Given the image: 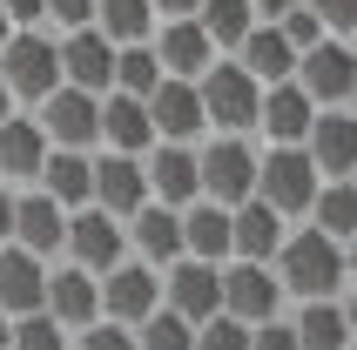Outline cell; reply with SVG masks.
<instances>
[{"label": "cell", "instance_id": "obj_23", "mask_svg": "<svg viewBox=\"0 0 357 350\" xmlns=\"http://www.w3.org/2000/svg\"><path fill=\"white\" fill-rule=\"evenodd\" d=\"M229 61H236V68L257 81V88H277V81L297 75V54H290V40H283L277 27H263V20L236 40V54H229Z\"/></svg>", "mask_w": 357, "mask_h": 350}, {"label": "cell", "instance_id": "obj_28", "mask_svg": "<svg viewBox=\"0 0 357 350\" xmlns=\"http://www.w3.org/2000/svg\"><path fill=\"white\" fill-rule=\"evenodd\" d=\"M40 195L54 202V209H88V155H68V149H47V162H40Z\"/></svg>", "mask_w": 357, "mask_h": 350}, {"label": "cell", "instance_id": "obj_12", "mask_svg": "<svg viewBox=\"0 0 357 350\" xmlns=\"http://www.w3.org/2000/svg\"><path fill=\"white\" fill-rule=\"evenodd\" d=\"M54 54H61V88H75V95H95V101L115 88V47H108L95 27L54 34Z\"/></svg>", "mask_w": 357, "mask_h": 350}, {"label": "cell", "instance_id": "obj_43", "mask_svg": "<svg viewBox=\"0 0 357 350\" xmlns=\"http://www.w3.org/2000/svg\"><path fill=\"white\" fill-rule=\"evenodd\" d=\"M149 7H155V14H169V20H196L202 0H149Z\"/></svg>", "mask_w": 357, "mask_h": 350}, {"label": "cell", "instance_id": "obj_41", "mask_svg": "<svg viewBox=\"0 0 357 350\" xmlns=\"http://www.w3.org/2000/svg\"><path fill=\"white\" fill-rule=\"evenodd\" d=\"M250 350H297V337H290V324H257V330H250Z\"/></svg>", "mask_w": 357, "mask_h": 350}, {"label": "cell", "instance_id": "obj_22", "mask_svg": "<svg viewBox=\"0 0 357 350\" xmlns=\"http://www.w3.org/2000/svg\"><path fill=\"white\" fill-rule=\"evenodd\" d=\"M283 236H290V222L250 195L243 209H229V263H263L270 270V256L283 250Z\"/></svg>", "mask_w": 357, "mask_h": 350}, {"label": "cell", "instance_id": "obj_16", "mask_svg": "<svg viewBox=\"0 0 357 350\" xmlns=\"http://www.w3.org/2000/svg\"><path fill=\"white\" fill-rule=\"evenodd\" d=\"M40 317H54L61 330H88V324H101V283H95L88 270H75V263L47 270V290H40Z\"/></svg>", "mask_w": 357, "mask_h": 350}, {"label": "cell", "instance_id": "obj_2", "mask_svg": "<svg viewBox=\"0 0 357 350\" xmlns=\"http://www.w3.org/2000/svg\"><path fill=\"white\" fill-rule=\"evenodd\" d=\"M257 195V142L243 135H216L196 149V202L216 209H243Z\"/></svg>", "mask_w": 357, "mask_h": 350}, {"label": "cell", "instance_id": "obj_45", "mask_svg": "<svg viewBox=\"0 0 357 350\" xmlns=\"http://www.w3.org/2000/svg\"><path fill=\"white\" fill-rule=\"evenodd\" d=\"M20 108H14V95H7V88H0V121H14Z\"/></svg>", "mask_w": 357, "mask_h": 350}, {"label": "cell", "instance_id": "obj_32", "mask_svg": "<svg viewBox=\"0 0 357 350\" xmlns=\"http://www.w3.org/2000/svg\"><path fill=\"white\" fill-rule=\"evenodd\" d=\"M310 229L331 236V243H351L357 236V189L351 182H324L317 202H310Z\"/></svg>", "mask_w": 357, "mask_h": 350}, {"label": "cell", "instance_id": "obj_40", "mask_svg": "<svg viewBox=\"0 0 357 350\" xmlns=\"http://www.w3.org/2000/svg\"><path fill=\"white\" fill-rule=\"evenodd\" d=\"M47 20H54L61 34H75V27H95V0H47Z\"/></svg>", "mask_w": 357, "mask_h": 350}, {"label": "cell", "instance_id": "obj_15", "mask_svg": "<svg viewBox=\"0 0 357 350\" xmlns=\"http://www.w3.org/2000/svg\"><path fill=\"white\" fill-rule=\"evenodd\" d=\"M142 115H149V128H155V142H169V149H196L202 142V101H196V81H162L155 95L142 101Z\"/></svg>", "mask_w": 357, "mask_h": 350}, {"label": "cell", "instance_id": "obj_10", "mask_svg": "<svg viewBox=\"0 0 357 350\" xmlns=\"http://www.w3.org/2000/svg\"><path fill=\"white\" fill-rule=\"evenodd\" d=\"M149 202V182H142V162L135 155H88V209L115 215V222H128V215Z\"/></svg>", "mask_w": 357, "mask_h": 350}, {"label": "cell", "instance_id": "obj_1", "mask_svg": "<svg viewBox=\"0 0 357 350\" xmlns=\"http://www.w3.org/2000/svg\"><path fill=\"white\" fill-rule=\"evenodd\" d=\"M344 270H351L344 243L317 236L310 222H303V229H290V236H283V250L270 256L277 290L297 296V303H344Z\"/></svg>", "mask_w": 357, "mask_h": 350}, {"label": "cell", "instance_id": "obj_8", "mask_svg": "<svg viewBox=\"0 0 357 350\" xmlns=\"http://www.w3.org/2000/svg\"><path fill=\"white\" fill-rule=\"evenodd\" d=\"M162 310L169 317H182L189 330L196 324H209V317H222V270L216 263H169L162 270Z\"/></svg>", "mask_w": 357, "mask_h": 350}, {"label": "cell", "instance_id": "obj_20", "mask_svg": "<svg viewBox=\"0 0 357 350\" xmlns=\"http://www.w3.org/2000/svg\"><path fill=\"white\" fill-rule=\"evenodd\" d=\"M142 182H149V202H162V209H189L196 202V149H169V142H155L149 155H142Z\"/></svg>", "mask_w": 357, "mask_h": 350}, {"label": "cell", "instance_id": "obj_14", "mask_svg": "<svg viewBox=\"0 0 357 350\" xmlns=\"http://www.w3.org/2000/svg\"><path fill=\"white\" fill-rule=\"evenodd\" d=\"M162 310V276L142 270V263H121V270L101 276V324H121V330H135L149 317Z\"/></svg>", "mask_w": 357, "mask_h": 350}, {"label": "cell", "instance_id": "obj_38", "mask_svg": "<svg viewBox=\"0 0 357 350\" xmlns=\"http://www.w3.org/2000/svg\"><path fill=\"white\" fill-rule=\"evenodd\" d=\"M68 350H135V330H121V324H88V330L68 337Z\"/></svg>", "mask_w": 357, "mask_h": 350}, {"label": "cell", "instance_id": "obj_5", "mask_svg": "<svg viewBox=\"0 0 357 350\" xmlns=\"http://www.w3.org/2000/svg\"><path fill=\"white\" fill-rule=\"evenodd\" d=\"M317 169H310V155L303 149H257V202L263 209H277L283 222L290 215H310V202H317Z\"/></svg>", "mask_w": 357, "mask_h": 350}, {"label": "cell", "instance_id": "obj_3", "mask_svg": "<svg viewBox=\"0 0 357 350\" xmlns=\"http://www.w3.org/2000/svg\"><path fill=\"white\" fill-rule=\"evenodd\" d=\"M196 101H202V121H209V128H216V135H257V108H263V88L250 75H243L236 61L222 54L216 68H209V75L196 81Z\"/></svg>", "mask_w": 357, "mask_h": 350}, {"label": "cell", "instance_id": "obj_24", "mask_svg": "<svg viewBox=\"0 0 357 350\" xmlns=\"http://www.w3.org/2000/svg\"><path fill=\"white\" fill-rule=\"evenodd\" d=\"M101 149H108V155H135V162L155 149V128H149V115H142V101L101 95Z\"/></svg>", "mask_w": 357, "mask_h": 350}, {"label": "cell", "instance_id": "obj_42", "mask_svg": "<svg viewBox=\"0 0 357 350\" xmlns=\"http://www.w3.org/2000/svg\"><path fill=\"white\" fill-rule=\"evenodd\" d=\"M290 7H303V0H250V14H257L263 27H270V20H283Z\"/></svg>", "mask_w": 357, "mask_h": 350}, {"label": "cell", "instance_id": "obj_44", "mask_svg": "<svg viewBox=\"0 0 357 350\" xmlns=\"http://www.w3.org/2000/svg\"><path fill=\"white\" fill-rule=\"evenodd\" d=\"M7 236H14V189L0 182V250H7Z\"/></svg>", "mask_w": 357, "mask_h": 350}, {"label": "cell", "instance_id": "obj_46", "mask_svg": "<svg viewBox=\"0 0 357 350\" xmlns=\"http://www.w3.org/2000/svg\"><path fill=\"white\" fill-rule=\"evenodd\" d=\"M7 337H14V317H0V350H7Z\"/></svg>", "mask_w": 357, "mask_h": 350}, {"label": "cell", "instance_id": "obj_6", "mask_svg": "<svg viewBox=\"0 0 357 350\" xmlns=\"http://www.w3.org/2000/svg\"><path fill=\"white\" fill-rule=\"evenodd\" d=\"M34 128L47 135V149L95 155V149H101V101L95 95H75V88H54V95L34 108Z\"/></svg>", "mask_w": 357, "mask_h": 350}, {"label": "cell", "instance_id": "obj_31", "mask_svg": "<svg viewBox=\"0 0 357 350\" xmlns=\"http://www.w3.org/2000/svg\"><path fill=\"white\" fill-rule=\"evenodd\" d=\"M196 27L209 34L216 54H236V40L257 27V14H250V0H202V7H196Z\"/></svg>", "mask_w": 357, "mask_h": 350}, {"label": "cell", "instance_id": "obj_30", "mask_svg": "<svg viewBox=\"0 0 357 350\" xmlns=\"http://www.w3.org/2000/svg\"><path fill=\"white\" fill-rule=\"evenodd\" d=\"M290 337H297V350H351V310L344 303H297Z\"/></svg>", "mask_w": 357, "mask_h": 350}, {"label": "cell", "instance_id": "obj_37", "mask_svg": "<svg viewBox=\"0 0 357 350\" xmlns=\"http://www.w3.org/2000/svg\"><path fill=\"white\" fill-rule=\"evenodd\" d=\"M196 350H250V330L229 317H209V324H196Z\"/></svg>", "mask_w": 357, "mask_h": 350}, {"label": "cell", "instance_id": "obj_35", "mask_svg": "<svg viewBox=\"0 0 357 350\" xmlns=\"http://www.w3.org/2000/svg\"><path fill=\"white\" fill-rule=\"evenodd\" d=\"M7 350H68V330H61L54 317H14V337H7Z\"/></svg>", "mask_w": 357, "mask_h": 350}, {"label": "cell", "instance_id": "obj_17", "mask_svg": "<svg viewBox=\"0 0 357 350\" xmlns=\"http://www.w3.org/2000/svg\"><path fill=\"white\" fill-rule=\"evenodd\" d=\"M149 47H155L162 81H202V75H209V68L222 61L196 20H169V27H155V34H149Z\"/></svg>", "mask_w": 357, "mask_h": 350}, {"label": "cell", "instance_id": "obj_26", "mask_svg": "<svg viewBox=\"0 0 357 350\" xmlns=\"http://www.w3.org/2000/svg\"><path fill=\"white\" fill-rule=\"evenodd\" d=\"M182 256L189 263H229V209H216V202H189L182 209Z\"/></svg>", "mask_w": 357, "mask_h": 350}, {"label": "cell", "instance_id": "obj_7", "mask_svg": "<svg viewBox=\"0 0 357 350\" xmlns=\"http://www.w3.org/2000/svg\"><path fill=\"white\" fill-rule=\"evenodd\" d=\"M61 256L101 283L108 270H121V263H128V236H121L115 215H101V209H75V215H68V236H61Z\"/></svg>", "mask_w": 357, "mask_h": 350}, {"label": "cell", "instance_id": "obj_19", "mask_svg": "<svg viewBox=\"0 0 357 350\" xmlns=\"http://www.w3.org/2000/svg\"><path fill=\"white\" fill-rule=\"evenodd\" d=\"M61 236H68V209H54L40 189H14V250H27L34 263H54L61 256Z\"/></svg>", "mask_w": 357, "mask_h": 350}, {"label": "cell", "instance_id": "obj_21", "mask_svg": "<svg viewBox=\"0 0 357 350\" xmlns=\"http://www.w3.org/2000/svg\"><path fill=\"white\" fill-rule=\"evenodd\" d=\"M310 121H317V108L303 101V88H297V81H277V88H263V108H257V135L270 142V149H303Z\"/></svg>", "mask_w": 357, "mask_h": 350}, {"label": "cell", "instance_id": "obj_33", "mask_svg": "<svg viewBox=\"0 0 357 350\" xmlns=\"http://www.w3.org/2000/svg\"><path fill=\"white\" fill-rule=\"evenodd\" d=\"M162 88V68H155V47H115V88L108 95H128V101H149Z\"/></svg>", "mask_w": 357, "mask_h": 350}, {"label": "cell", "instance_id": "obj_27", "mask_svg": "<svg viewBox=\"0 0 357 350\" xmlns=\"http://www.w3.org/2000/svg\"><path fill=\"white\" fill-rule=\"evenodd\" d=\"M40 162H47V135L34 128V115L0 121V182H27V189H34Z\"/></svg>", "mask_w": 357, "mask_h": 350}, {"label": "cell", "instance_id": "obj_39", "mask_svg": "<svg viewBox=\"0 0 357 350\" xmlns=\"http://www.w3.org/2000/svg\"><path fill=\"white\" fill-rule=\"evenodd\" d=\"M303 7L324 20V34H331V40H344L357 27V0H303Z\"/></svg>", "mask_w": 357, "mask_h": 350}, {"label": "cell", "instance_id": "obj_47", "mask_svg": "<svg viewBox=\"0 0 357 350\" xmlns=\"http://www.w3.org/2000/svg\"><path fill=\"white\" fill-rule=\"evenodd\" d=\"M7 40H14V27H7V14H0V47H7Z\"/></svg>", "mask_w": 357, "mask_h": 350}, {"label": "cell", "instance_id": "obj_13", "mask_svg": "<svg viewBox=\"0 0 357 350\" xmlns=\"http://www.w3.org/2000/svg\"><path fill=\"white\" fill-rule=\"evenodd\" d=\"M303 155H310L317 182H351V169H357V115L351 108H317L310 135H303Z\"/></svg>", "mask_w": 357, "mask_h": 350}, {"label": "cell", "instance_id": "obj_29", "mask_svg": "<svg viewBox=\"0 0 357 350\" xmlns=\"http://www.w3.org/2000/svg\"><path fill=\"white\" fill-rule=\"evenodd\" d=\"M95 34L108 47H142L155 34V7L149 0H95Z\"/></svg>", "mask_w": 357, "mask_h": 350}, {"label": "cell", "instance_id": "obj_4", "mask_svg": "<svg viewBox=\"0 0 357 350\" xmlns=\"http://www.w3.org/2000/svg\"><path fill=\"white\" fill-rule=\"evenodd\" d=\"M0 88L14 95V108H40L61 88V54L54 34H14L0 47Z\"/></svg>", "mask_w": 357, "mask_h": 350}, {"label": "cell", "instance_id": "obj_34", "mask_svg": "<svg viewBox=\"0 0 357 350\" xmlns=\"http://www.w3.org/2000/svg\"><path fill=\"white\" fill-rule=\"evenodd\" d=\"M135 350H196V330H189L182 317L155 310L149 324H135Z\"/></svg>", "mask_w": 357, "mask_h": 350}, {"label": "cell", "instance_id": "obj_25", "mask_svg": "<svg viewBox=\"0 0 357 350\" xmlns=\"http://www.w3.org/2000/svg\"><path fill=\"white\" fill-rule=\"evenodd\" d=\"M40 290H47V263H34L27 250H0V317H34Z\"/></svg>", "mask_w": 357, "mask_h": 350}, {"label": "cell", "instance_id": "obj_36", "mask_svg": "<svg viewBox=\"0 0 357 350\" xmlns=\"http://www.w3.org/2000/svg\"><path fill=\"white\" fill-rule=\"evenodd\" d=\"M270 27L290 40V54H297V61L310 54V47H324V40H331V34H324V20L310 14V7H290V14H283V20H270Z\"/></svg>", "mask_w": 357, "mask_h": 350}, {"label": "cell", "instance_id": "obj_9", "mask_svg": "<svg viewBox=\"0 0 357 350\" xmlns=\"http://www.w3.org/2000/svg\"><path fill=\"white\" fill-rule=\"evenodd\" d=\"M290 81L303 88L310 108H344V101L357 95V54H351V40H324V47H310Z\"/></svg>", "mask_w": 357, "mask_h": 350}, {"label": "cell", "instance_id": "obj_11", "mask_svg": "<svg viewBox=\"0 0 357 350\" xmlns=\"http://www.w3.org/2000/svg\"><path fill=\"white\" fill-rule=\"evenodd\" d=\"M277 310H283V290L263 263H222V317L229 324L257 330V324H277Z\"/></svg>", "mask_w": 357, "mask_h": 350}, {"label": "cell", "instance_id": "obj_18", "mask_svg": "<svg viewBox=\"0 0 357 350\" xmlns=\"http://www.w3.org/2000/svg\"><path fill=\"white\" fill-rule=\"evenodd\" d=\"M121 236H128V250H135L142 270H169V263H182V215L162 209V202H142L128 222H121Z\"/></svg>", "mask_w": 357, "mask_h": 350}]
</instances>
